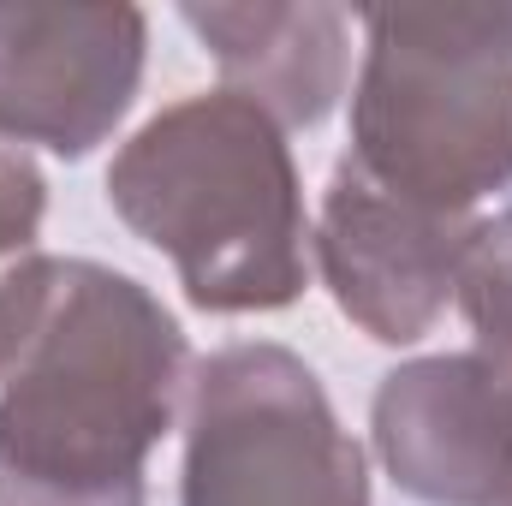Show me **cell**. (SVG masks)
Masks as SVG:
<instances>
[{
	"instance_id": "6da1fadb",
	"label": "cell",
	"mask_w": 512,
	"mask_h": 506,
	"mask_svg": "<svg viewBox=\"0 0 512 506\" xmlns=\"http://www.w3.org/2000/svg\"><path fill=\"white\" fill-rule=\"evenodd\" d=\"M191 393V346L120 268L0 262V506H143V465Z\"/></svg>"
},
{
	"instance_id": "7a4b0ae2",
	"label": "cell",
	"mask_w": 512,
	"mask_h": 506,
	"mask_svg": "<svg viewBox=\"0 0 512 506\" xmlns=\"http://www.w3.org/2000/svg\"><path fill=\"white\" fill-rule=\"evenodd\" d=\"M108 203L209 316L286 310L304 292L310 227L286 131L233 90L161 108L114 155Z\"/></svg>"
},
{
	"instance_id": "3957f363",
	"label": "cell",
	"mask_w": 512,
	"mask_h": 506,
	"mask_svg": "<svg viewBox=\"0 0 512 506\" xmlns=\"http://www.w3.org/2000/svg\"><path fill=\"white\" fill-rule=\"evenodd\" d=\"M346 155L382 191L453 221L507 191L512 6L370 12Z\"/></svg>"
},
{
	"instance_id": "277c9868",
	"label": "cell",
	"mask_w": 512,
	"mask_h": 506,
	"mask_svg": "<svg viewBox=\"0 0 512 506\" xmlns=\"http://www.w3.org/2000/svg\"><path fill=\"white\" fill-rule=\"evenodd\" d=\"M179 506H370L364 447L298 352L239 340L191 370Z\"/></svg>"
},
{
	"instance_id": "5b68a950",
	"label": "cell",
	"mask_w": 512,
	"mask_h": 506,
	"mask_svg": "<svg viewBox=\"0 0 512 506\" xmlns=\"http://www.w3.org/2000/svg\"><path fill=\"white\" fill-rule=\"evenodd\" d=\"M137 6H0V137L90 155L143 84Z\"/></svg>"
},
{
	"instance_id": "8992f818",
	"label": "cell",
	"mask_w": 512,
	"mask_h": 506,
	"mask_svg": "<svg viewBox=\"0 0 512 506\" xmlns=\"http://www.w3.org/2000/svg\"><path fill=\"white\" fill-rule=\"evenodd\" d=\"M477 221H453L382 191L352 155H340L310 233L334 304L382 346L423 340L459 298V262Z\"/></svg>"
},
{
	"instance_id": "52a82bcc",
	"label": "cell",
	"mask_w": 512,
	"mask_h": 506,
	"mask_svg": "<svg viewBox=\"0 0 512 506\" xmlns=\"http://www.w3.org/2000/svg\"><path fill=\"white\" fill-rule=\"evenodd\" d=\"M387 477L423 506H495L512 489V387L477 352L411 358L370 405Z\"/></svg>"
},
{
	"instance_id": "ba28073f",
	"label": "cell",
	"mask_w": 512,
	"mask_h": 506,
	"mask_svg": "<svg viewBox=\"0 0 512 506\" xmlns=\"http://www.w3.org/2000/svg\"><path fill=\"white\" fill-rule=\"evenodd\" d=\"M179 18L203 36L233 96L256 102L274 126H316L334 114L352 78V18L340 6H179Z\"/></svg>"
},
{
	"instance_id": "9c48e42d",
	"label": "cell",
	"mask_w": 512,
	"mask_h": 506,
	"mask_svg": "<svg viewBox=\"0 0 512 506\" xmlns=\"http://www.w3.org/2000/svg\"><path fill=\"white\" fill-rule=\"evenodd\" d=\"M459 304L477 334V358L512 387V209L477 221L459 262Z\"/></svg>"
},
{
	"instance_id": "30bf717a",
	"label": "cell",
	"mask_w": 512,
	"mask_h": 506,
	"mask_svg": "<svg viewBox=\"0 0 512 506\" xmlns=\"http://www.w3.org/2000/svg\"><path fill=\"white\" fill-rule=\"evenodd\" d=\"M48 209V185L36 173V161L0 137V262L36 251V227Z\"/></svg>"
},
{
	"instance_id": "8fae6325",
	"label": "cell",
	"mask_w": 512,
	"mask_h": 506,
	"mask_svg": "<svg viewBox=\"0 0 512 506\" xmlns=\"http://www.w3.org/2000/svg\"><path fill=\"white\" fill-rule=\"evenodd\" d=\"M495 506H512V489H507V495H501V501H495Z\"/></svg>"
}]
</instances>
